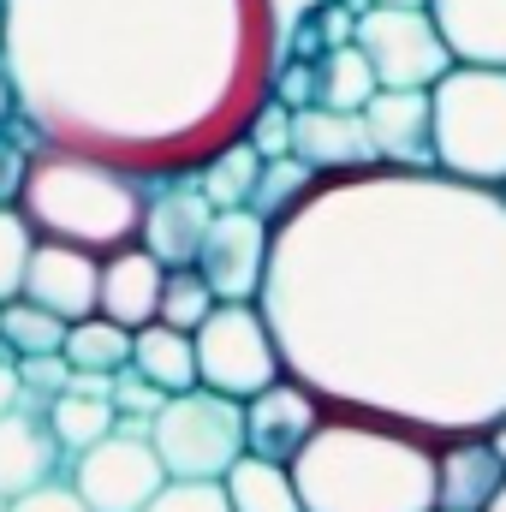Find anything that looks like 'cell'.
<instances>
[{"instance_id": "obj_9", "label": "cell", "mask_w": 506, "mask_h": 512, "mask_svg": "<svg viewBox=\"0 0 506 512\" xmlns=\"http://www.w3.org/2000/svg\"><path fill=\"white\" fill-rule=\"evenodd\" d=\"M72 483L90 501V512H143L155 501V489L167 483V465L149 435L114 429L72 459Z\"/></svg>"}, {"instance_id": "obj_1", "label": "cell", "mask_w": 506, "mask_h": 512, "mask_svg": "<svg viewBox=\"0 0 506 512\" xmlns=\"http://www.w3.org/2000/svg\"><path fill=\"white\" fill-rule=\"evenodd\" d=\"M286 376L429 441L506 411V197L441 167L316 179L256 292Z\"/></svg>"}, {"instance_id": "obj_20", "label": "cell", "mask_w": 506, "mask_h": 512, "mask_svg": "<svg viewBox=\"0 0 506 512\" xmlns=\"http://www.w3.org/2000/svg\"><path fill=\"white\" fill-rule=\"evenodd\" d=\"M131 370H143L149 382L167 387V393H185V387H197V346H191L185 328L155 316V322H143L131 334Z\"/></svg>"}, {"instance_id": "obj_40", "label": "cell", "mask_w": 506, "mask_h": 512, "mask_svg": "<svg viewBox=\"0 0 506 512\" xmlns=\"http://www.w3.org/2000/svg\"><path fill=\"white\" fill-rule=\"evenodd\" d=\"M370 6H429V0H370Z\"/></svg>"}, {"instance_id": "obj_13", "label": "cell", "mask_w": 506, "mask_h": 512, "mask_svg": "<svg viewBox=\"0 0 506 512\" xmlns=\"http://www.w3.org/2000/svg\"><path fill=\"white\" fill-rule=\"evenodd\" d=\"M328 417V405L298 382V376H274V382L245 399V453H262V459H280L292 465L298 447L310 441V429Z\"/></svg>"}, {"instance_id": "obj_23", "label": "cell", "mask_w": 506, "mask_h": 512, "mask_svg": "<svg viewBox=\"0 0 506 512\" xmlns=\"http://www.w3.org/2000/svg\"><path fill=\"white\" fill-rule=\"evenodd\" d=\"M131 334L126 322H114V316H78V322H66V364L72 370H102V376H114V370H126L131 364Z\"/></svg>"}, {"instance_id": "obj_4", "label": "cell", "mask_w": 506, "mask_h": 512, "mask_svg": "<svg viewBox=\"0 0 506 512\" xmlns=\"http://www.w3.org/2000/svg\"><path fill=\"white\" fill-rule=\"evenodd\" d=\"M18 209L30 215V227L42 239H66V245L108 256L120 245H137L143 179L114 167V161H102V155L66 149V143H42L30 155Z\"/></svg>"}, {"instance_id": "obj_33", "label": "cell", "mask_w": 506, "mask_h": 512, "mask_svg": "<svg viewBox=\"0 0 506 512\" xmlns=\"http://www.w3.org/2000/svg\"><path fill=\"white\" fill-rule=\"evenodd\" d=\"M245 143H251L262 161H274V155H292V108L268 96V102L251 114V126H245Z\"/></svg>"}, {"instance_id": "obj_21", "label": "cell", "mask_w": 506, "mask_h": 512, "mask_svg": "<svg viewBox=\"0 0 506 512\" xmlns=\"http://www.w3.org/2000/svg\"><path fill=\"white\" fill-rule=\"evenodd\" d=\"M221 483H227L233 512H304L298 483H292V465H280V459L239 453V459H233V471H227Z\"/></svg>"}, {"instance_id": "obj_41", "label": "cell", "mask_w": 506, "mask_h": 512, "mask_svg": "<svg viewBox=\"0 0 506 512\" xmlns=\"http://www.w3.org/2000/svg\"><path fill=\"white\" fill-rule=\"evenodd\" d=\"M0 42H6V0H0Z\"/></svg>"}, {"instance_id": "obj_24", "label": "cell", "mask_w": 506, "mask_h": 512, "mask_svg": "<svg viewBox=\"0 0 506 512\" xmlns=\"http://www.w3.org/2000/svg\"><path fill=\"white\" fill-rule=\"evenodd\" d=\"M376 90L381 84H376V72H370V60H364L358 42H340V48H328V54L316 60V102L364 114V102H370Z\"/></svg>"}, {"instance_id": "obj_2", "label": "cell", "mask_w": 506, "mask_h": 512, "mask_svg": "<svg viewBox=\"0 0 506 512\" xmlns=\"http://www.w3.org/2000/svg\"><path fill=\"white\" fill-rule=\"evenodd\" d=\"M322 0H6L0 66L42 143L167 185L245 137Z\"/></svg>"}, {"instance_id": "obj_32", "label": "cell", "mask_w": 506, "mask_h": 512, "mask_svg": "<svg viewBox=\"0 0 506 512\" xmlns=\"http://www.w3.org/2000/svg\"><path fill=\"white\" fill-rule=\"evenodd\" d=\"M66 382H72L66 352H36V358H18V387H24V405L48 411V405L66 393Z\"/></svg>"}, {"instance_id": "obj_30", "label": "cell", "mask_w": 506, "mask_h": 512, "mask_svg": "<svg viewBox=\"0 0 506 512\" xmlns=\"http://www.w3.org/2000/svg\"><path fill=\"white\" fill-rule=\"evenodd\" d=\"M143 512H233L221 477H167Z\"/></svg>"}, {"instance_id": "obj_35", "label": "cell", "mask_w": 506, "mask_h": 512, "mask_svg": "<svg viewBox=\"0 0 506 512\" xmlns=\"http://www.w3.org/2000/svg\"><path fill=\"white\" fill-rule=\"evenodd\" d=\"M274 102H286L292 114L316 102V60H286L280 78H274Z\"/></svg>"}, {"instance_id": "obj_28", "label": "cell", "mask_w": 506, "mask_h": 512, "mask_svg": "<svg viewBox=\"0 0 506 512\" xmlns=\"http://www.w3.org/2000/svg\"><path fill=\"white\" fill-rule=\"evenodd\" d=\"M310 185H316V173H310L298 155H274V161H262V179H256V191H251V209L268 215V221H280Z\"/></svg>"}, {"instance_id": "obj_16", "label": "cell", "mask_w": 506, "mask_h": 512, "mask_svg": "<svg viewBox=\"0 0 506 512\" xmlns=\"http://www.w3.org/2000/svg\"><path fill=\"white\" fill-rule=\"evenodd\" d=\"M381 167H435V108L429 90H376L364 102Z\"/></svg>"}, {"instance_id": "obj_14", "label": "cell", "mask_w": 506, "mask_h": 512, "mask_svg": "<svg viewBox=\"0 0 506 512\" xmlns=\"http://www.w3.org/2000/svg\"><path fill=\"white\" fill-rule=\"evenodd\" d=\"M292 155H298L316 179L381 167L376 137H370V126H364V114H352V108H328V102H310V108L292 114Z\"/></svg>"}, {"instance_id": "obj_5", "label": "cell", "mask_w": 506, "mask_h": 512, "mask_svg": "<svg viewBox=\"0 0 506 512\" xmlns=\"http://www.w3.org/2000/svg\"><path fill=\"white\" fill-rule=\"evenodd\" d=\"M435 167L471 185H506V66H447L429 90Z\"/></svg>"}, {"instance_id": "obj_19", "label": "cell", "mask_w": 506, "mask_h": 512, "mask_svg": "<svg viewBox=\"0 0 506 512\" xmlns=\"http://www.w3.org/2000/svg\"><path fill=\"white\" fill-rule=\"evenodd\" d=\"M429 18L459 66H506V0H429Z\"/></svg>"}, {"instance_id": "obj_31", "label": "cell", "mask_w": 506, "mask_h": 512, "mask_svg": "<svg viewBox=\"0 0 506 512\" xmlns=\"http://www.w3.org/2000/svg\"><path fill=\"white\" fill-rule=\"evenodd\" d=\"M114 405H120V429H137V435H149V423H155V411L167 405V387H155L143 370H114Z\"/></svg>"}, {"instance_id": "obj_39", "label": "cell", "mask_w": 506, "mask_h": 512, "mask_svg": "<svg viewBox=\"0 0 506 512\" xmlns=\"http://www.w3.org/2000/svg\"><path fill=\"white\" fill-rule=\"evenodd\" d=\"M483 512H506V483H501V489H495V501H489V507H483Z\"/></svg>"}, {"instance_id": "obj_7", "label": "cell", "mask_w": 506, "mask_h": 512, "mask_svg": "<svg viewBox=\"0 0 506 512\" xmlns=\"http://www.w3.org/2000/svg\"><path fill=\"white\" fill-rule=\"evenodd\" d=\"M197 346V382L227 393V399H251L274 376H286V358L274 346V328L262 316V304H215L203 316V328L191 334Z\"/></svg>"}, {"instance_id": "obj_43", "label": "cell", "mask_w": 506, "mask_h": 512, "mask_svg": "<svg viewBox=\"0 0 506 512\" xmlns=\"http://www.w3.org/2000/svg\"><path fill=\"white\" fill-rule=\"evenodd\" d=\"M501 197H506V185H501Z\"/></svg>"}, {"instance_id": "obj_18", "label": "cell", "mask_w": 506, "mask_h": 512, "mask_svg": "<svg viewBox=\"0 0 506 512\" xmlns=\"http://www.w3.org/2000/svg\"><path fill=\"white\" fill-rule=\"evenodd\" d=\"M161 280H167V268L143 245H120L102 256V304L96 310L126 322V328H143L161 316Z\"/></svg>"}, {"instance_id": "obj_27", "label": "cell", "mask_w": 506, "mask_h": 512, "mask_svg": "<svg viewBox=\"0 0 506 512\" xmlns=\"http://www.w3.org/2000/svg\"><path fill=\"white\" fill-rule=\"evenodd\" d=\"M215 304H221V298L209 292V280L197 274V262H191V268H167V280H161V322H173V328L197 334V328H203V316H209Z\"/></svg>"}, {"instance_id": "obj_25", "label": "cell", "mask_w": 506, "mask_h": 512, "mask_svg": "<svg viewBox=\"0 0 506 512\" xmlns=\"http://www.w3.org/2000/svg\"><path fill=\"white\" fill-rule=\"evenodd\" d=\"M256 179H262V155H256L245 137H233V143H221L203 167H197V185L209 191V203L215 209H245L256 191Z\"/></svg>"}, {"instance_id": "obj_42", "label": "cell", "mask_w": 506, "mask_h": 512, "mask_svg": "<svg viewBox=\"0 0 506 512\" xmlns=\"http://www.w3.org/2000/svg\"><path fill=\"white\" fill-rule=\"evenodd\" d=\"M0 512H6V495H0Z\"/></svg>"}, {"instance_id": "obj_15", "label": "cell", "mask_w": 506, "mask_h": 512, "mask_svg": "<svg viewBox=\"0 0 506 512\" xmlns=\"http://www.w3.org/2000/svg\"><path fill=\"white\" fill-rule=\"evenodd\" d=\"M506 483V459L495 453L489 429L435 441V512H483Z\"/></svg>"}, {"instance_id": "obj_26", "label": "cell", "mask_w": 506, "mask_h": 512, "mask_svg": "<svg viewBox=\"0 0 506 512\" xmlns=\"http://www.w3.org/2000/svg\"><path fill=\"white\" fill-rule=\"evenodd\" d=\"M0 346L12 358H36V352H60L66 346V316L30 304V298H6L0 304Z\"/></svg>"}, {"instance_id": "obj_22", "label": "cell", "mask_w": 506, "mask_h": 512, "mask_svg": "<svg viewBox=\"0 0 506 512\" xmlns=\"http://www.w3.org/2000/svg\"><path fill=\"white\" fill-rule=\"evenodd\" d=\"M48 429H54V441H60V453H84V447H96L102 435H114L120 429V405H114V393H90V387H72L48 405Z\"/></svg>"}, {"instance_id": "obj_38", "label": "cell", "mask_w": 506, "mask_h": 512, "mask_svg": "<svg viewBox=\"0 0 506 512\" xmlns=\"http://www.w3.org/2000/svg\"><path fill=\"white\" fill-rule=\"evenodd\" d=\"M489 441H495V453H501V459H506V411H501V417H495V423H489Z\"/></svg>"}, {"instance_id": "obj_8", "label": "cell", "mask_w": 506, "mask_h": 512, "mask_svg": "<svg viewBox=\"0 0 506 512\" xmlns=\"http://www.w3.org/2000/svg\"><path fill=\"white\" fill-rule=\"evenodd\" d=\"M352 42L364 48L381 90H435L453 66V48L441 42L429 6H370L358 12Z\"/></svg>"}, {"instance_id": "obj_3", "label": "cell", "mask_w": 506, "mask_h": 512, "mask_svg": "<svg viewBox=\"0 0 506 512\" xmlns=\"http://www.w3.org/2000/svg\"><path fill=\"white\" fill-rule=\"evenodd\" d=\"M304 512H435V441L364 417L328 411L292 459Z\"/></svg>"}, {"instance_id": "obj_12", "label": "cell", "mask_w": 506, "mask_h": 512, "mask_svg": "<svg viewBox=\"0 0 506 512\" xmlns=\"http://www.w3.org/2000/svg\"><path fill=\"white\" fill-rule=\"evenodd\" d=\"M18 298L54 310L66 322L96 316V304H102V256L84 251V245H66V239H36Z\"/></svg>"}, {"instance_id": "obj_36", "label": "cell", "mask_w": 506, "mask_h": 512, "mask_svg": "<svg viewBox=\"0 0 506 512\" xmlns=\"http://www.w3.org/2000/svg\"><path fill=\"white\" fill-rule=\"evenodd\" d=\"M12 405H24V387H18V358L0 346V411H12Z\"/></svg>"}, {"instance_id": "obj_10", "label": "cell", "mask_w": 506, "mask_h": 512, "mask_svg": "<svg viewBox=\"0 0 506 512\" xmlns=\"http://www.w3.org/2000/svg\"><path fill=\"white\" fill-rule=\"evenodd\" d=\"M268 239H274V221L245 209H215L209 221V239L197 251V274L209 280L215 298L227 304H256L262 292V274H268Z\"/></svg>"}, {"instance_id": "obj_34", "label": "cell", "mask_w": 506, "mask_h": 512, "mask_svg": "<svg viewBox=\"0 0 506 512\" xmlns=\"http://www.w3.org/2000/svg\"><path fill=\"white\" fill-rule=\"evenodd\" d=\"M6 512H90V501L78 495V483L48 477V483H36V489L12 495V501H6Z\"/></svg>"}, {"instance_id": "obj_11", "label": "cell", "mask_w": 506, "mask_h": 512, "mask_svg": "<svg viewBox=\"0 0 506 512\" xmlns=\"http://www.w3.org/2000/svg\"><path fill=\"white\" fill-rule=\"evenodd\" d=\"M209 221H215L209 191L197 185V173H179V179L155 185V197H143L137 245L155 256L161 268H191L197 251H203V239H209Z\"/></svg>"}, {"instance_id": "obj_37", "label": "cell", "mask_w": 506, "mask_h": 512, "mask_svg": "<svg viewBox=\"0 0 506 512\" xmlns=\"http://www.w3.org/2000/svg\"><path fill=\"white\" fill-rule=\"evenodd\" d=\"M18 120V90H12V72L0 66V131Z\"/></svg>"}, {"instance_id": "obj_17", "label": "cell", "mask_w": 506, "mask_h": 512, "mask_svg": "<svg viewBox=\"0 0 506 512\" xmlns=\"http://www.w3.org/2000/svg\"><path fill=\"white\" fill-rule=\"evenodd\" d=\"M60 465V441L48 429V417L36 405H12L0 411V495H24L36 483H48Z\"/></svg>"}, {"instance_id": "obj_29", "label": "cell", "mask_w": 506, "mask_h": 512, "mask_svg": "<svg viewBox=\"0 0 506 512\" xmlns=\"http://www.w3.org/2000/svg\"><path fill=\"white\" fill-rule=\"evenodd\" d=\"M36 227L18 203H0V304L24 292V268H30V251H36Z\"/></svg>"}, {"instance_id": "obj_6", "label": "cell", "mask_w": 506, "mask_h": 512, "mask_svg": "<svg viewBox=\"0 0 506 512\" xmlns=\"http://www.w3.org/2000/svg\"><path fill=\"white\" fill-rule=\"evenodd\" d=\"M149 441L167 477H227L245 453V399H227L203 382L167 393V405L149 423Z\"/></svg>"}]
</instances>
